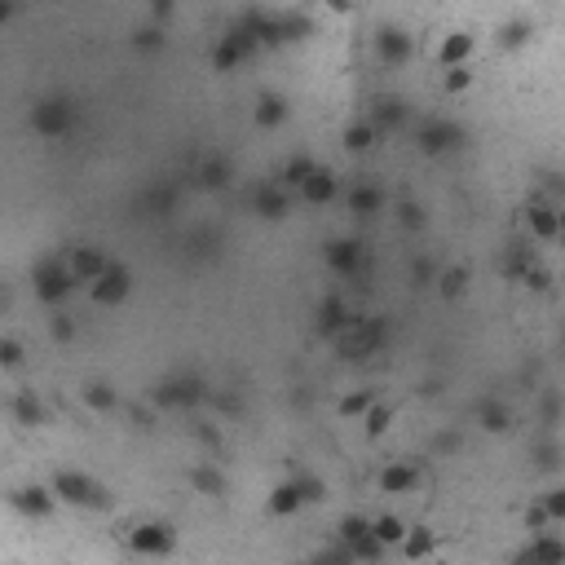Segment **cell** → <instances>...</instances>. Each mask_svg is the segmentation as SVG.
Returning <instances> with one entry per match:
<instances>
[{
  "label": "cell",
  "mask_w": 565,
  "mask_h": 565,
  "mask_svg": "<svg viewBox=\"0 0 565 565\" xmlns=\"http://www.w3.org/2000/svg\"><path fill=\"white\" fill-rule=\"evenodd\" d=\"M398 221H402V230H424V208L420 203H411V200H402L398 203Z\"/></svg>",
  "instance_id": "cell-40"
},
{
  "label": "cell",
  "mask_w": 565,
  "mask_h": 565,
  "mask_svg": "<svg viewBox=\"0 0 565 565\" xmlns=\"http://www.w3.org/2000/svg\"><path fill=\"white\" fill-rule=\"evenodd\" d=\"M411 54H415V40L402 32V27H380V32H375V58H380L385 67H406Z\"/></svg>",
  "instance_id": "cell-6"
},
{
  "label": "cell",
  "mask_w": 565,
  "mask_h": 565,
  "mask_svg": "<svg viewBox=\"0 0 565 565\" xmlns=\"http://www.w3.org/2000/svg\"><path fill=\"white\" fill-rule=\"evenodd\" d=\"M402 120H406V102L402 98H380L375 102V124H380V129H398Z\"/></svg>",
  "instance_id": "cell-33"
},
{
  "label": "cell",
  "mask_w": 565,
  "mask_h": 565,
  "mask_svg": "<svg viewBox=\"0 0 565 565\" xmlns=\"http://www.w3.org/2000/svg\"><path fill=\"white\" fill-rule=\"evenodd\" d=\"M521 521H526V531H531V534H539V531H552V517H548V508H543V499H539V503H531V508H526V517H521Z\"/></svg>",
  "instance_id": "cell-42"
},
{
  "label": "cell",
  "mask_w": 565,
  "mask_h": 565,
  "mask_svg": "<svg viewBox=\"0 0 565 565\" xmlns=\"http://www.w3.org/2000/svg\"><path fill=\"white\" fill-rule=\"evenodd\" d=\"M9 503H14L18 512H27V517H49L54 503H63V499L54 495V486H23V491L9 495Z\"/></svg>",
  "instance_id": "cell-13"
},
{
  "label": "cell",
  "mask_w": 565,
  "mask_h": 565,
  "mask_svg": "<svg viewBox=\"0 0 565 565\" xmlns=\"http://www.w3.org/2000/svg\"><path fill=\"white\" fill-rule=\"evenodd\" d=\"M0 363H5V366H18V363H23V345H18L14 336H5V340H0Z\"/></svg>",
  "instance_id": "cell-47"
},
{
  "label": "cell",
  "mask_w": 565,
  "mask_h": 565,
  "mask_svg": "<svg viewBox=\"0 0 565 565\" xmlns=\"http://www.w3.org/2000/svg\"><path fill=\"white\" fill-rule=\"evenodd\" d=\"M460 141H464V129L451 124V120H424V124H420V151H424V155H446V151H455Z\"/></svg>",
  "instance_id": "cell-7"
},
{
  "label": "cell",
  "mask_w": 565,
  "mask_h": 565,
  "mask_svg": "<svg viewBox=\"0 0 565 565\" xmlns=\"http://www.w3.org/2000/svg\"><path fill=\"white\" fill-rule=\"evenodd\" d=\"M526 230H531V239H539V243H557V230H561V208L534 200L531 208H526Z\"/></svg>",
  "instance_id": "cell-10"
},
{
  "label": "cell",
  "mask_w": 565,
  "mask_h": 565,
  "mask_svg": "<svg viewBox=\"0 0 565 565\" xmlns=\"http://www.w3.org/2000/svg\"><path fill=\"white\" fill-rule=\"evenodd\" d=\"M129 548L137 557H172L177 552V531L168 521H137L129 531Z\"/></svg>",
  "instance_id": "cell-3"
},
{
  "label": "cell",
  "mask_w": 565,
  "mask_h": 565,
  "mask_svg": "<svg viewBox=\"0 0 565 565\" xmlns=\"http://www.w3.org/2000/svg\"><path fill=\"white\" fill-rule=\"evenodd\" d=\"M363 424H366V437H385V433H389V424H394V406L375 402V406H371V411L363 415Z\"/></svg>",
  "instance_id": "cell-36"
},
{
  "label": "cell",
  "mask_w": 565,
  "mask_h": 565,
  "mask_svg": "<svg viewBox=\"0 0 565 565\" xmlns=\"http://www.w3.org/2000/svg\"><path fill=\"white\" fill-rule=\"evenodd\" d=\"M517 557H521V561H565V539L552 531H539Z\"/></svg>",
  "instance_id": "cell-16"
},
{
  "label": "cell",
  "mask_w": 565,
  "mask_h": 565,
  "mask_svg": "<svg viewBox=\"0 0 565 565\" xmlns=\"http://www.w3.org/2000/svg\"><path fill=\"white\" fill-rule=\"evenodd\" d=\"M543 508H548L552 526H561V521H565V486H552V491L543 495Z\"/></svg>",
  "instance_id": "cell-43"
},
{
  "label": "cell",
  "mask_w": 565,
  "mask_h": 565,
  "mask_svg": "<svg viewBox=\"0 0 565 565\" xmlns=\"http://www.w3.org/2000/svg\"><path fill=\"white\" fill-rule=\"evenodd\" d=\"M190 486L200 491V495H226V477L217 472L212 464H200L195 472H190Z\"/></svg>",
  "instance_id": "cell-28"
},
{
  "label": "cell",
  "mask_w": 565,
  "mask_h": 565,
  "mask_svg": "<svg viewBox=\"0 0 565 565\" xmlns=\"http://www.w3.org/2000/svg\"><path fill=\"white\" fill-rule=\"evenodd\" d=\"M323 5H327L332 14H340V18H345V14H354V0H323Z\"/></svg>",
  "instance_id": "cell-52"
},
{
  "label": "cell",
  "mask_w": 565,
  "mask_h": 565,
  "mask_svg": "<svg viewBox=\"0 0 565 565\" xmlns=\"http://www.w3.org/2000/svg\"><path fill=\"white\" fill-rule=\"evenodd\" d=\"M278 27H283V44H300V40L314 35V18L292 9V14H278Z\"/></svg>",
  "instance_id": "cell-25"
},
{
  "label": "cell",
  "mask_w": 565,
  "mask_h": 565,
  "mask_svg": "<svg viewBox=\"0 0 565 565\" xmlns=\"http://www.w3.org/2000/svg\"><path fill=\"white\" fill-rule=\"evenodd\" d=\"M398 552L406 557V561H424V557H433V531L429 526H411Z\"/></svg>",
  "instance_id": "cell-24"
},
{
  "label": "cell",
  "mask_w": 565,
  "mask_h": 565,
  "mask_svg": "<svg viewBox=\"0 0 565 565\" xmlns=\"http://www.w3.org/2000/svg\"><path fill=\"white\" fill-rule=\"evenodd\" d=\"M420 482H424V468L420 464H385V472H380V491L385 495H411V491H420Z\"/></svg>",
  "instance_id": "cell-12"
},
{
  "label": "cell",
  "mask_w": 565,
  "mask_h": 565,
  "mask_svg": "<svg viewBox=\"0 0 565 565\" xmlns=\"http://www.w3.org/2000/svg\"><path fill=\"white\" fill-rule=\"evenodd\" d=\"M67 266H71V274H75V283H93L102 269L111 266L106 257H102L98 248H71L67 252Z\"/></svg>",
  "instance_id": "cell-17"
},
{
  "label": "cell",
  "mask_w": 565,
  "mask_h": 565,
  "mask_svg": "<svg viewBox=\"0 0 565 565\" xmlns=\"http://www.w3.org/2000/svg\"><path fill=\"white\" fill-rule=\"evenodd\" d=\"M371 406H375V394H371V389H354V394H345V398H340L336 411H340L345 420H363Z\"/></svg>",
  "instance_id": "cell-27"
},
{
  "label": "cell",
  "mask_w": 565,
  "mask_h": 565,
  "mask_svg": "<svg viewBox=\"0 0 565 565\" xmlns=\"http://www.w3.org/2000/svg\"><path fill=\"white\" fill-rule=\"evenodd\" d=\"M71 120H75V111H71V102H63V98L40 102V106L32 111V129L40 137H63V133H71Z\"/></svg>",
  "instance_id": "cell-5"
},
{
  "label": "cell",
  "mask_w": 565,
  "mask_h": 565,
  "mask_svg": "<svg viewBox=\"0 0 565 565\" xmlns=\"http://www.w3.org/2000/svg\"><path fill=\"white\" fill-rule=\"evenodd\" d=\"M557 243H561V252H565V212H561V230H557Z\"/></svg>",
  "instance_id": "cell-53"
},
{
  "label": "cell",
  "mask_w": 565,
  "mask_h": 565,
  "mask_svg": "<svg viewBox=\"0 0 565 565\" xmlns=\"http://www.w3.org/2000/svg\"><path fill=\"white\" fill-rule=\"evenodd\" d=\"M32 278H35V297L44 300V305H63L75 292V274H71L67 257L63 261H40Z\"/></svg>",
  "instance_id": "cell-2"
},
{
  "label": "cell",
  "mask_w": 565,
  "mask_h": 565,
  "mask_svg": "<svg viewBox=\"0 0 565 565\" xmlns=\"http://www.w3.org/2000/svg\"><path fill=\"white\" fill-rule=\"evenodd\" d=\"M349 309H345V300L340 297H323L318 300V332L323 336H340L345 327H349Z\"/></svg>",
  "instance_id": "cell-19"
},
{
  "label": "cell",
  "mask_w": 565,
  "mask_h": 565,
  "mask_svg": "<svg viewBox=\"0 0 565 565\" xmlns=\"http://www.w3.org/2000/svg\"><path fill=\"white\" fill-rule=\"evenodd\" d=\"M49 486H54V495L63 499V503H71V508H89V512L106 508V491H102L93 477L75 472V468H58Z\"/></svg>",
  "instance_id": "cell-1"
},
{
  "label": "cell",
  "mask_w": 565,
  "mask_h": 565,
  "mask_svg": "<svg viewBox=\"0 0 565 565\" xmlns=\"http://www.w3.org/2000/svg\"><path fill=\"white\" fill-rule=\"evenodd\" d=\"M257 129H283L287 124V102L283 98H274V93H266V98L257 102Z\"/></svg>",
  "instance_id": "cell-23"
},
{
  "label": "cell",
  "mask_w": 565,
  "mask_h": 565,
  "mask_svg": "<svg viewBox=\"0 0 565 565\" xmlns=\"http://www.w3.org/2000/svg\"><path fill=\"white\" fill-rule=\"evenodd\" d=\"M274 517H297L300 508H305V495H300V482L297 477H287V482H278L274 491H269V503H266Z\"/></svg>",
  "instance_id": "cell-18"
},
{
  "label": "cell",
  "mask_w": 565,
  "mask_h": 565,
  "mask_svg": "<svg viewBox=\"0 0 565 565\" xmlns=\"http://www.w3.org/2000/svg\"><path fill=\"white\" fill-rule=\"evenodd\" d=\"M336 534H340V543H358V539H366L371 534V517H363V512H349V517H340V526H336Z\"/></svg>",
  "instance_id": "cell-30"
},
{
  "label": "cell",
  "mask_w": 565,
  "mask_h": 565,
  "mask_svg": "<svg viewBox=\"0 0 565 565\" xmlns=\"http://www.w3.org/2000/svg\"><path fill=\"white\" fill-rule=\"evenodd\" d=\"M323 257H327V266H332L336 274L354 278V274L363 269V243H358V239H332Z\"/></svg>",
  "instance_id": "cell-11"
},
{
  "label": "cell",
  "mask_w": 565,
  "mask_h": 565,
  "mask_svg": "<svg viewBox=\"0 0 565 565\" xmlns=\"http://www.w3.org/2000/svg\"><path fill=\"white\" fill-rule=\"evenodd\" d=\"M437 287H442V297L446 300H460L468 292V269H460V266L442 269V274H437Z\"/></svg>",
  "instance_id": "cell-32"
},
{
  "label": "cell",
  "mask_w": 565,
  "mask_h": 565,
  "mask_svg": "<svg viewBox=\"0 0 565 565\" xmlns=\"http://www.w3.org/2000/svg\"><path fill=\"white\" fill-rule=\"evenodd\" d=\"M172 9H177V0H151V14H155V23H168V18H172Z\"/></svg>",
  "instance_id": "cell-51"
},
{
  "label": "cell",
  "mask_w": 565,
  "mask_h": 565,
  "mask_svg": "<svg viewBox=\"0 0 565 565\" xmlns=\"http://www.w3.org/2000/svg\"><path fill=\"white\" fill-rule=\"evenodd\" d=\"M411 278H415V287H429V283H437V269H433V261H415Z\"/></svg>",
  "instance_id": "cell-48"
},
{
  "label": "cell",
  "mask_w": 565,
  "mask_h": 565,
  "mask_svg": "<svg viewBox=\"0 0 565 565\" xmlns=\"http://www.w3.org/2000/svg\"><path fill=\"white\" fill-rule=\"evenodd\" d=\"M89 292H93V300H98V305H120V300L133 292V274L120 266V261H111V266H106L98 278L89 283Z\"/></svg>",
  "instance_id": "cell-4"
},
{
  "label": "cell",
  "mask_w": 565,
  "mask_h": 565,
  "mask_svg": "<svg viewBox=\"0 0 565 565\" xmlns=\"http://www.w3.org/2000/svg\"><path fill=\"white\" fill-rule=\"evenodd\" d=\"M203 398H208V389H203V380H195V375H172V380H164L155 389L160 406H195Z\"/></svg>",
  "instance_id": "cell-8"
},
{
  "label": "cell",
  "mask_w": 565,
  "mask_h": 565,
  "mask_svg": "<svg viewBox=\"0 0 565 565\" xmlns=\"http://www.w3.org/2000/svg\"><path fill=\"white\" fill-rule=\"evenodd\" d=\"M49 332H54V340H71V336H75V323H71L67 314H58V318L49 323Z\"/></svg>",
  "instance_id": "cell-49"
},
{
  "label": "cell",
  "mask_w": 565,
  "mask_h": 565,
  "mask_svg": "<svg viewBox=\"0 0 565 565\" xmlns=\"http://www.w3.org/2000/svg\"><path fill=\"white\" fill-rule=\"evenodd\" d=\"M14 420H18V424H27V429L44 424V406H40V398H35L32 389H23V394L14 398Z\"/></svg>",
  "instance_id": "cell-26"
},
{
  "label": "cell",
  "mask_w": 565,
  "mask_h": 565,
  "mask_svg": "<svg viewBox=\"0 0 565 565\" xmlns=\"http://www.w3.org/2000/svg\"><path fill=\"white\" fill-rule=\"evenodd\" d=\"M534 35V23L531 18H512V23H503L495 32V44L503 49V54H517V49H526Z\"/></svg>",
  "instance_id": "cell-21"
},
{
  "label": "cell",
  "mask_w": 565,
  "mask_h": 565,
  "mask_svg": "<svg viewBox=\"0 0 565 565\" xmlns=\"http://www.w3.org/2000/svg\"><path fill=\"white\" fill-rule=\"evenodd\" d=\"M200 181L208 190H226V186H230V164H226V160H203Z\"/></svg>",
  "instance_id": "cell-34"
},
{
  "label": "cell",
  "mask_w": 565,
  "mask_h": 565,
  "mask_svg": "<svg viewBox=\"0 0 565 565\" xmlns=\"http://www.w3.org/2000/svg\"><path fill=\"white\" fill-rule=\"evenodd\" d=\"M252 208H257V217H266V221H278V217H287V186L283 181H274V186H261L257 195H252Z\"/></svg>",
  "instance_id": "cell-15"
},
{
  "label": "cell",
  "mask_w": 565,
  "mask_h": 565,
  "mask_svg": "<svg viewBox=\"0 0 565 565\" xmlns=\"http://www.w3.org/2000/svg\"><path fill=\"white\" fill-rule=\"evenodd\" d=\"M521 283H526L531 292H548V287H552V274H548L543 266H531L526 274H521Z\"/></svg>",
  "instance_id": "cell-46"
},
{
  "label": "cell",
  "mask_w": 565,
  "mask_h": 565,
  "mask_svg": "<svg viewBox=\"0 0 565 565\" xmlns=\"http://www.w3.org/2000/svg\"><path fill=\"white\" fill-rule=\"evenodd\" d=\"M460 446H464L460 433H442V437H437V451H442V455H451V451H460Z\"/></svg>",
  "instance_id": "cell-50"
},
{
  "label": "cell",
  "mask_w": 565,
  "mask_h": 565,
  "mask_svg": "<svg viewBox=\"0 0 565 565\" xmlns=\"http://www.w3.org/2000/svg\"><path fill=\"white\" fill-rule=\"evenodd\" d=\"M371 531H375V539L380 543H389V548H402V539H406V521H402L398 512H380V517H371Z\"/></svg>",
  "instance_id": "cell-22"
},
{
  "label": "cell",
  "mask_w": 565,
  "mask_h": 565,
  "mask_svg": "<svg viewBox=\"0 0 565 565\" xmlns=\"http://www.w3.org/2000/svg\"><path fill=\"white\" fill-rule=\"evenodd\" d=\"M482 429L486 433H508L512 429V415H508L503 402H486V406H482Z\"/></svg>",
  "instance_id": "cell-35"
},
{
  "label": "cell",
  "mask_w": 565,
  "mask_h": 565,
  "mask_svg": "<svg viewBox=\"0 0 565 565\" xmlns=\"http://www.w3.org/2000/svg\"><path fill=\"white\" fill-rule=\"evenodd\" d=\"M534 464H539V468H557V464H561V446H557V442H539V446H534Z\"/></svg>",
  "instance_id": "cell-44"
},
{
  "label": "cell",
  "mask_w": 565,
  "mask_h": 565,
  "mask_svg": "<svg viewBox=\"0 0 565 565\" xmlns=\"http://www.w3.org/2000/svg\"><path fill=\"white\" fill-rule=\"evenodd\" d=\"M380 208H385V190H380V186H371V181H354V186H349V212L375 217Z\"/></svg>",
  "instance_id": "cell-20"
},
{
  "label": "cell",
  "mask_w": 565,
  "mask_h": 565,
  "mask_svg": "<svg viewBox=\"0 0 565 565\" xmlns=\"http://www.w3.org/2000/svg\"><path fill=\"white\" fill-rule=\"evenodd\" d=\"M84 406L89 411H111L115 406V389L111 385H84Z\"/></svg>",
  "instance_id": "cell-39"
},
{
  "label": "cell",
  "mask_w": 565,
  "mask_h": 565,
  "mask_svg": "<svg viewBox=\"0 0 565 565\" xmlns=\"http://www.w3.org/2000/svg\"><path fill=\"white\" fill-rule=\"evenodd\" d=\"M336 195H340V177H336L327 164H318L309 177H305V186H300V200L314 203V208H327Z\"/></svg>",
  "instance_id": "cell-9"
},
{
  "label": "cell",
  "mask_w": 565,
  "mask_h": 565,
  "mask_svg": "<svg viewBox=\"0 0 565 565\" xmlns=\"http://www.w3.org/2000/svg\"><path fill=\"white\" fill-rule=\"evenodd\" d=\"M314 160H309V155H292V160H287V164L278 168V181H283V186H305V177H309V172H314Z\"/></svg>",
  "instance_id": "cell-29"
},
{
  "label": "cell",
  "mask_w": 565,
  "mask_h": 565,
  "mask_svg": "<svg viewBox=\"0 0 565 565\" xmlns=\"http://www.w3.org/2000/svg\"><path fill=\"white\" fill-rule=\"evenodd\" d=\"M297 482H300V495H305V503H318V499H327V482H323V477L297 472Z\"/></svg>",
  "instance_id": "cell-41"
},
{
  "label": "cell",
  "mask_w": 565,
  "mask_h": 565,
  "mask_svg": "<svg viewBox=\"0 0 565 565\" xmlns=\"http://www.w3.org/2000/svg\"><path fill=\"white\" fill-rule=\"evenodd\" d=\"M468 58H472V35H468V32L442 35V44H437V67H442V71L468 67Z\"/></svg>",
  "instance_id": "cell-14"
},
{
  "label": "cell",
  "mask_w": 565,
  "mask_h": 565,
  "mask_svg": "<svg viewBox=\"0 0 565 565\" xmlns=\"http://www.w3.org/2000/svg\"><path fill=\"white\" fill-rule=\"evenodd\" d=\"M349 552H354V561H380V557H389V543H380V539H375V531H371L366 539H358Z\"/></svg>",
  "instance_id": "cell-38"
},
{
  "label": "cell",
  "mask_w": 565,
  "mask_h": 565,
  "mask_svg": "<svg viewBox=\"0 0 565 565\" xmlns=\"http://www.w3.org/2000/svg\"><path fill=\"white\" fill-rule=\"evenodd\" d=\"M468 84H472V71H468V67H451V71H446V93H451V98H455V93H464Z\"/></svg>",
  "instance_id": "cell-45"
},
{
  "label": "cell",
  "mask_w": 565,
  "mask_h": 565,
  "mask_svg": "<svg viewBox=\"0 0 565 565\" xmlns=\"http://www.w3.org/2000/svg\"><path fill=\"white\" fill-rule=\"evenodd\" d=\"M375 146V124H349L345 129V151L349 155H366Z\"/></svg>",
  "instance_id": "cell-31"
},
{
  "label": "cell",
  "mask_w": 565,
  "mask_h": 565,
  "mask_svg": "<svg viewBox=\"0 0 565 565\" xmlns=\"http://www.w3.org/2000/svg\"><path fill=\"white\" fill-rule=\"evenodd\" d=\"M133 44L141 49V54H160V49H164V23L137 27V32H133Z\"/></svg>",
  "instance_id": "cell-37"
}]
</instances>
